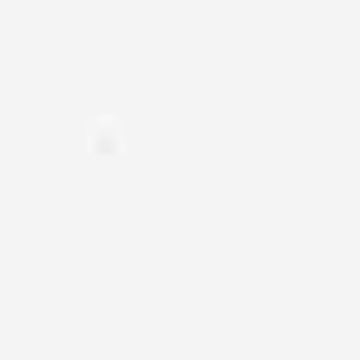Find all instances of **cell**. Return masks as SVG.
<instances>
[{"label": "cell", "instance_id": "1", "mask_svg": "<svg viewBox=\"0 0 360 360\" xmlns=\"http://www.w3.org/2000/svg\"><path fill=\"white\" fill-rule=\"evenodd\" d=\"M86 144H91L96 154H115V149H120V130H115L106 115H96V120H91V130H86Z\"/></svg>", "mask_w": 360, "mask_h": 360}]
</instances>
